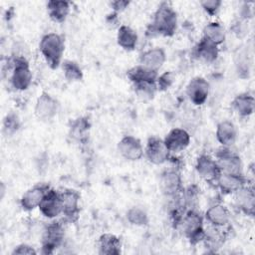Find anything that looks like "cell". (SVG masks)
Here are the masks:
<instances>
[{
    "instance_id": "12",
    "label": "cell",
    "mask_w": 255,
    "mask_h": 255,
    "mask_svg": "<svg viewBox=\"0 0 255 255\" xmlns=\"http://www.w3.org/2000/svg\"><path fill=\"white\" fill-rule=\"evenodd\" d=\"M62 214L65 218L71 222L78 219L80 213V193L72 188H68L60 191Z\"/></svg>"
},
{
    "instance_id": "38",
    "label": "cell",
    "mask_w": 255,
    "mask_h": 255,
    "mask_svg": "<svg viewBox=\"0 0 255 255\" xmlns=\"http://www.w3.org/2000/svg\"><path fill=\"white\" fill-rule=\"evenodd\" d=\"M11 254H13V255H16V254L17 255H34V254H37V251L35 250V248L33 246L26 244V243H21L14 247Z\"/></svg>"
},
{
    "instance_id": "25",
    "label": "cell",
    "mask_w": 255,
    "mask_h": 255,
    "mask_svg": "<svg viewBox=\"0 0 255 255\" xmlns=\"http://www.w3.org/2000/svg\"><path fill=\"white\" fill-rule=\"evenodd\" d=\"M50 19L56 23H63L71 12V3L68 1L51 0L46 4Z\"/></svg>"
},
{
    "instance_id": "37",
    "label": "cell",
    "mask_w": 255,
    "mask_h": 255,
    "mask_svg": "<svg viewBox=\"0 0 255 255\" xmlns=\"http://www.w3.org/2000/svg\"><path fill=\"white\" fill-rule=\"evenodd\" d=\"M232 31L233 33L236 35V37L238 38H242L244 37L248 32V25H247V21L243 20L241 18L237 19L233 25H232Z\"/></svg>"
},
{
    "instance_id": "21",
    "label": "cell",
    "mask_w": 255,
    "mask_h": 255,
    "mask_svg": "<svg viewBox=\"0 0 255 255\" xmlns=\"http://www.w3.org/2000/svg\"><path fill=\"white\" fill-rule=\"evenodd\" d=\"M166 61V54L162 48L154 47L144 51L139 57V65L158 72Z\"/></svg>"
},
{
    "instance_id": "23",
    "label": "cell",
    "mask_w": 255,
    "mask_h": 255,
    "mask_svg": "<svg viewBox=\"0 0 255 255\" xmlns=\"http://www.w3.org/2000/svg\"><path fill=\"white\" fill-rule=\"evenodd\" d=\"M232 110L241 118H248L254 113L255 100L250 93H241L236 95L231 101Z\"/></svg>"
},
{
    "instance_id": "6",
    "label": "cell",
    "mask_w": 255,
    "mask_h": 255,
    "mask_svg": "<svg viewBox=\"0 0 255 255\" xmlns=\"http://www.w3.org/2000/svg\"><path fill=\"white\" fill-rule=\"evenodd\" d=\"M215 160L220 172L230 174H244L243 162L239 154L231 150L230 147H220L215 153Z\"/></svg>"
},
{
    "instance_id": "15",
    "label": "cell",
    "mask_w": 255,
    "mask_h": 255,
    "mask_svg": "<svg viewBox=\"0 0 255 255\" xmlns=\"http://www.w3.org/2000/svg\"><path fill=\"white\" fill-rule=\"evenodd\" d=\"M38 208L42 215L49 219H54L60 214H62L60 191L50 188L44 195Z\"/></svg>"
},
{
    "instance_id": "33",
    "label": "cell",
    "mask_w": 255,
    "mask_h": 255,
    "mask_svg": "<svg viewBox=\"0 0 255 255\" xmlns=\"http://www.w3.org/2000/svg\"><path fill=\"white\" fill-rule=\"evenodd\" d=\"M20 126L21 123L18 115L13 112H10L5 116L3 120V132L7 136L12 135L15 132H17V130L20 128Z\"/></svg>"
},
{
    "instance_id": "22",
    "label": "cell",
    "mask_w": 255,
    "mask_h": 255,
    "mask_svg": "<svg viewBox=\"0 0 255 255\" xmlns=\"http://www.w3.org/2000/svg\"><path fill=\"white\" fill-rule=\"evenodd\" d=\"M215 136L222 147H231L237 139V128L232 122L221 121L216 127Z\"/></svg>"
},
{
    "instance_id": "28",
    "label": "cell",
    "mask_w": 255,
    "mask_h": 255,
    "mask_svg": "<svg viewBox=\"0 0 255 255\" xmlns=\"http://www.w3.org/2000/svg\"><path fill=\"white\" fill-rule=\"evenodd\" d=\"M203 36L210 42L214 43L217 46H220L224 43L226 39V32L223 25L217 21L207 23L203 28Z\"/></svg>"
},
{
    "instance_id": "3",
    "label": "cell",
    "mask_w": 255,
    "mask_h": 255,
    "mask_svg": "<svg viewBox=\"0 0 255 255\" xmlns=\"http://www.w3.org/2000/svg\"><path fill=\"white\" fill-rule=\"evenodd\" d=\"M180 226L184 236L191 244L195 245L204 240V216L195 209H189L182 215Z\"/></svg>"
},
{
    "instance_id": "24",
    "label": "cell",
    "mask_w": 255,
    "mask_h": 255,
    "mask_svg": "<svg viewBox=\"0 0 255 255\" xmlns=\"http://www.w3.org/2000/svg\"><path fill=\"white\" fill-rule=\"evenodd\" d=\"M138 41L137 33L128 25H121L117 33V43L125 51L130 52L136 48Z\"/></svg>"
},
{
    "instance_id": "30",
    "label": "cell",
    "mask_w": 255,
    "mask_h": 255,
    "mask_svg": "<svg viewBox=\"0 0 255 255\" xmlns=\"http://www.w3.org/2000/svg\"><path fill=\"white\" fill-rule=\"evenodd\" d=\"M62 70L64 77L67 81L69 82H78L83 80V71L81 67L79 66L78 63L72 60H65L63 61L62 65Z\"/></svg>"
},
{
    "instance_id": "1",
    "label": "cell",
    "mask_w": 255,
    "mask_h": 255,
    "mask_svg": "<svg viewBox=\"0 0 255 255\" xmlns=\"http://www.w3.org/2000/svg\"><path fill=\"white\" fill-rule=\"evenodd\" d=\"M178 25L177 13L167 2H161L153 13L148 26V33L152 36L172 37Z\"/></svg>"
},
{
    "instance_id": "29",
    "label": "cell",
    "mask_w": 255,
    "mask_h": 255,
    "mask_svg": "<svg viewBox=\"0 0 255 255\" xmlns=\"http://www.w3.org/2000/svg\"><path fill=\"white\" fill-rule=\"evenodd\" d=\"M127 220L129 224L133 226H145L149 222V217L147 212L139 206L130 207L126 214Z\"/></svg>"
},
{
    "instance_id": "32",
    "label": "cell",
    "mask_w": 255,
    "mask_h": 255,
    "mask_svg": "<svg viewBox=\"0 0 255 255\" xmlns=\"http://www.w3.org/2000/svg\"><path fill=\"white\" fill-rule=\"evenodd\" d=\"M135 95L141 101H150L157 92L156 83H139L132 85Z\"/></svg>"
},
{
    "instance_id": "5",
    "label": "cell",
    "mask_w": 255,
    "mask_h": 255,
    "mask_svg": "<svg viewBox=\"0 0 255 255\" xmlns=\"http://www.w3.org/2000/svg\"><path fill=\"white\" fill-rule=\"evenodd\" d=\"M65 238V229L61 222L53 221L49 223L42 235V253L52 254L54 251L61 247Z\"/></svg>"
},
{
    "instance_id": "13",
    "label": "cell",
    "mask_w": 255,
    "mask_h": 255,
    "mask_svg": "<svg viewBox=\"0 0 255 255\" xmlns=\"http://www.w3.org/2000/svg\"><path fill=\"white\" fill-rule=\"evenodd\" d=\"M234 195L235 206L243 214L253 217L255 213V192L253 186L248 183L237 190Z\"/></svg>"
},
{
    "instance_id": "20",
    "label": "cell",
    "mask_w": 255,
    "mask_h": 255,
    "mask_svg": "<svg viewBox=\"0 0 255 255\" xmlns=\"http://www.w3.org/2000/svg\"><path fill=\"white\" fill-rule=\"evenodd\" d=\"M193 56L205 63H213L219 56V46L210 42L204 37L195 44L192 50Z\"/></svg>"
},
{
    "instance_id": "36",
    "label": "cell",
    "mask_w": 255,
    "mask_h": 255,
    "mask_svg": "<svg viewBox=\"0 0 255 255\" xmlns=\"http://www.w3.org/2000/svg\"><path fill=\"white\" fill-rule=\"evenodd\" d=\"M199 4L203 9V11L212 17L219 12L222 6V1L221 0H203V1H200Z\"/></svg>"
},
{
    "instance_id": "18",
    "label": "cell",
    "mask_w": 255,
    "mask_h": 255,
    "mask_svg": "<svg viewBox=\"0 0 255 255\" xmlns=\"http://www.w3.org/2000/svg\"><path fill=\"white\" fill-rule=\"evenodd\" d=\"M248 179L244 174H230L220 172L215 180L218 189L223 194H233L246 185Z\"/></svg>"
},
{
    "instance_id": "40",
    "label": "cell",
    "mask_w": 255,
    "mask_h": 255,
    "mask_svg": "<svg viewBox=\"0 0 255 255\" xmlns=\"http://www.w3.org/2000/svg\"><path fill=\"white\" fill-rule=\"evenodd\" d=\"M5 191H6L5 183H4V182H1V186H0V197H1V199H3V198H4Z\"/></svg>"
},
{
    "instance_id": "4",
    "label": "cell",
    "mask_w": 255,
    "mask_h": 255,
    "mask_svg": "<svg viewBox=\"0 0 255 255\" xmlns=\"http://www.w3.org/2000/svg\"><path fill=\"white\" fill-rule=\"evenodd\" d=\"M33 74L27 59L18 56L13 60V68L11 74V85L16 91H26L32 84Z\"/></svg>"
},
{
    "instance_id": "39",
    "label": "cell",
    "mask_w": 255,
    "mask_h": 255,
    "mask_svg": "<svg viewBox=\"0 0 255 255\" xmlns=\"http://www.w3.org/2000/svg\"><path fill=\"white\" fill-rule=\"evenodd\" d=\"M129 3H130L129 1H126V0H116V1L111 2V7H112L114 13L118 15L119 13L126 10L128 7Z\"/></svg>"
},
{
    "instance_id": "16",
    "label": "cell",
    "mask_w": 255,
    "mask_h": 255,
    "mask_svg": "<svg viewBox=\"0 0 255 255\" xmlns=\"http://www.w3.org/2000/svg\"><path fill=\"white\" fill-rule=\"evenodd\" d=\"M50 185L47 183H38L24 192L20 199V205L25 211H32L38 208L46 192L50 189Z\"/></svg>"
},
{
    "instance_id": "31",
    "label": "cell",
    "mask_w": 255,
    "mask_h": 255,
    "mask_svg": "<svg viewBox=\"0 0 255 255\" xmlns=\"http://www.w3.org/2000/svg\"><path fill=\"white\" fill-rule=\"evenodd\" d=\"M234 63L238 77L242 79L247 78L250 73V63L248 60L247 51L244 49L238 50L234 55Z\"/></svg>"
},
{
    "instance_id": "27",
    "label": "cell",
    "mask_w": 255,
    "mask_h": 255,
    "mask_svg": "<svg viewBox=\"0 0 255 255\" xmlns=\"http://www.w3.org/2000/svg\"><path fill=\"white\" fill-rule=\"evenodd\" d=\"M98 248L100 254L118 255L122 251V242L117 235L105 233L99 238Z\"/></svg>"
},
{
    "instance_id": "9",
    "label": "cell",
    "mask_w": 255,
    "mask_h": 255,
    "mask_svg": "<svg viewBox=\"0 0 255 255\" xmlns=\"http://www.w3.org/2000/svg\"><path fill=\"white\" fill-rule=\"evenodd\" d=\"M144 155L150 163L160 165L169 159L170 152L164 144L163 138L150 136L148 137L144 147Z\"/></svg>"
},
{
    "instance_id": "14",
    "label": "cell",
    "mask_w": 255,
    "mask_h": 255,
    "mask_svg": "<svg viewBox=\"0 0 255 255\" xmlns=\"http://www.w3.org/2000/svg\"><path fill=\"white\" fill-rule=\"evenodd\" d=\"M190 139L191 137L187 130L181 128H174L166 133L163 141L170 153H177L188 147Z\"/></svg>"
},
{
    "instance_id": "7",
    "label": "cell",
    "mask_w": 255,
    "mask_h": 255,
    "mask_svg": "<svg viewBox=\"0 0 255 255\" xmlns=\"http://www.w3.org/2000/svg\"><path fill=\"white\" fill-rule=\"evenodd\" d=\"M59 109L60 104L57 99L48 92H42L36 101L34 113L40 121L49 122L57 116Z\"/></svg>"
},
{
    "instance_id": "26",
    "label": "cell",
    "mask_w": 255,
    "mask_h": 255,
    "mask_svg": "<svg viewBox=\"0 0 255 255\" xmlns=\"http://www.w3.org/2000/svg\"><path fill=\"white\" fill-rule=\"evenodd\" d=\"M127 77L132 85L139 83H156L158 72L149 70L138 64L128 70Z\"/></svg>"
},
{
    "instance_id": "19",
    "label": "cell",
    "mask_w": 255,
    "mask_h": 255,
    "mask_svg": "<svg viewBox=\"0 0 255 255\" xmlns=\"http://www.w3.org/2000/svg\"><path fill=\"white\" fill-rule=\"evenodd\" d=\"M231 214L228 208L222 203H214L206 210L204 214V220H206L210 226L216 228H222L230 222Z\"/></svg>"
},
{
    "instance_id": "10",
    "label": "cell",
    "mask_w": 255,
    "mask_h": 255,
    "mask_svg": "<svg viewBox=\"0 0 255 255\" xmlns=\"http://www.w3.org/2000/svg\"><path fill=\"white\" fill-rule=\"evenodd\" d=\"M118 151L128 161H137L144 155V147L139 138L125 135L118 142Z\"/></svg>"
},
{
    "instance_id": "11",
    "label": "cell",
    "mask_w": 255,
    "mask_h": 255,
    "mask_svg": "<svg viewBox=\"0 0 255 255\" xmlns=\"http://www.w3.org/2000/svg\"><path fill=\"white\" fill-rule=\"evenodd\" d=\"M159 189L166 197H176L183 189L180 173L176 169L163 171L159 178Z\"/></svg>"
},
{
    "instance_id": "2",
    "label": "cell",
    "mask_w": 255,
    "mask_h": 255,
    "mask_svg": "<svg viewBox=\"0 0 255 255\" xmlns=\"http://www.w3.org/2000/svg\"><path fill=\"white\" fill-rule=\"evenodd\" d=\"M39 50L47 65L53 70L58 69L63 63L65 40L58 33H47L40 40Z\"/></svg>"
},
{
    "instance_id": "34",
    "label": "cell",
    "mask_w": 255,
    "mask_h": 255,
    "mask_svg": "<svg viewBox=\"0 0 255 255\" xmlns=\"http://www.w3.org/2000/svg\"><path fill=\"white\" fill-rule=\"evenodd\" d=\"M89 128H90V124L87 121V119H85V118L77 119L71 127V132H72L73 137H75L79 140L84 139L87 135Z\"/></svg>"
},
{
    "instance_id": "35",
    "label": "cell",
    "mask_w": 255,
    "mask_h": 255,
    "mask_svg": "<svg viewBox=\"0 0 255 255\" xmlns=\"http://www.w3.org/2000/svg\"><path fill=\"white\" fill-rule=\"evenodd\" d=\"M174 82V75L170 71H166L160 75H158L156 79V88L157 91H166L168 90Z\"/></svg>"
},
{
    "instance_id": "8",
    "label": "cell",
    "mask_w": 255,
    "mask_h": 255,
    "mask_svg": "<svg viewBox=\"0 0 255 255\" xmlns=\"http://www.w3.org/2000/svg\"><path fill=\"white\" fill-rule=\"evenodd\" d=\"M210 92V85L203 77L192 78L185 89L188 100L195 106H202L206 103Z\"/></svg>"
},
{
    "instance_id": "17",
    "label": "cell",
    "mask_w": 255,
    "mask_h": 255,
    "mask_svg": "<svg viewBox=\"0 0 255 255\" xmlns=\"http://www.w3.org/2000/svg\"><path fill=\"white\" fill-rule=\"evenodd\" d=\"M195 169L199 176L208 182H215L220 174L215 158L206 153H202L196 158Z\"/></svg>"
}]
</instances>
